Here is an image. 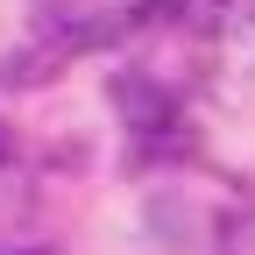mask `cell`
<instances>
[{"label":"cell","mask_w":255,"mask_h":255,"mask_svg":"<svg viewBox=\"0 0 255 255\" xmlns=\"http://www.w3.org/2000/svg\"><path fill=\"white\" fill-rule=\"evenodd\" d=\"M114 107L128 114V128H142V135H163V128L177 121V107H170V92H163V85H149L142 71H128V78H114Z\"/></svg>","instance_id":"cell-1"},{"label":"cell","mask_w":255,"mask_h":255,"mask_svg":"<svg viewBox=\"0 0 255 255\" xmlns=\"http://www.w3.org/2000/svg\"><path fill=\"white\" fill-rule=\"evenodd\" d=\"M7 163H14V135L0 128V170H7Z\"/></svg>","instance_id":"cell-2"},{"label":"cell","mask_w":255,"mask_h":255,"mask_svg":"<svg viewBox=\"0 0 255 255\" xmlns=\"http://www.w3.org/2000/svg\"><path fill=\"white\" fill-rule=\"evenodd\" d=\"M0 255H43V248H14V241H0Z\"/></svg>","instance_id":"cell-3"}]
</instances>
